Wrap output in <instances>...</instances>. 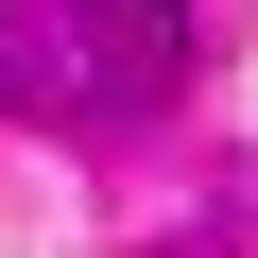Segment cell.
I'll list each match as a JSON object with an SVG mask.
<instances>
[{
  "mask_svg": "<svg viewBox=\"0 0 258 258\" xmlns=\"http://www.w3.org/2000/svg\"><path fill=\"white\" fill-rule=\"evenodd\" d=\"M189 86V18L172 0H0V103L86 138V120H155Z\"/></svg>",
  "mask_w": 258,
  "mask_h": 258,
  "instance_id": "obj_1",
  "label": "cell"
}]
</instances>
